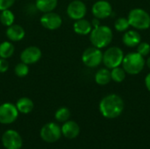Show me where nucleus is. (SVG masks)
I'll return each mask as SVG.
<instances>
[{"label": "nucleus", "instance_id": "nucleus-32", "mask_svg": "<svg viewBox=\"0 0 150 149\" xmlns=\"http://www.w3.org/2000/svg\"><path fill=\"white\" fill-rule=\"evenodd\" d=\"M146 65L148 66V68L150 69V56L148 58V60H147V61H146Z\"/></svg>", "mask_w": 150, "mask_h": 149}, {"label": "nucleus", "instance_id": "nucleus-16", "mask_svg": "<svg viewBox=\"0 0 150 149\" xmlns=\"http://www.w3.org/2000/svg\"><path fill=\"white\" fill-rule=\"evenodd\" d=\"M122 41L124 45L128 47H135L141 43L142 37H141V34L137 31L127 30L125 32L122 37Z\"/></svg>", "mask_w": 150, "mask_h": 149}, {"label": "nucleus", "instance_id": "nucleus-31", "mask_svg": "<svg viewBox=\"0 0 150 149\" xmlns=\"http://www.w3.org/2000/svg\"><path fill=\"white\" fill-rule=\"evenodd\" d=\"M91 25H92V27H93V28H94V27H97V26H98V25H100L99 19H98V18H95L92 20Z\"/></svg>", "mask_w": 150, "mask_h": 149}, {"label": "nucleus", "instance_id": "nucleus-22", "mask_svg": "<svg viewBox=\"0 0 150 149\" xmlns=\"http://www.w3.org/2000/svg\"><path fill=\"white\" fill-rule=\"evenodd\" d=\"M14 21H15V15H14V13L10 9L1 11V13H0V23L3 25L8 27L10 25H13Z\"/></svg>", "mask_w": 150, "mask_h": 149}, {"label": "nucleus", "instance_id": "nucleus-9", "mask_svg": "<svg viewBox=\"0 0 150 149\" xmlns=\"http://www.w3.org/2000/svg\"><path fill=\"white\" fill-rule=\"evenodd\" d=\"M2 144L5 149H20L22 148V138L17 131L7 130L2 135Z\"/></svg>", "mask_w": 150, "mask_h": 149}, {"label": "nucleus", "instance_id": "nucleus-25", "mask_svg": "<svg viewBox=\"0 0 150 149\" xmlns=\"http://www.w3.org/2000/svg\"><path fill=\"white\" fill-rule=\"evenodd\" d=\"M14 73L18 77H20V78L26 76L29 73V65L22 61L18 63L14 68Z\"/></svg>", "mask_w": 150, "mask_h": 149}, {"label": "nucleus", "instance_id": "nucleus-27", "mask_svg": "<svg viewBox=\"0 0 150 149\" xmlns=\"http://www.w3.org/2000/svg\"><path fill=\"white\" fill-rule=\"evenodd\" d=\"M137 53L145 57L150 54V45L148 42H142L137 46Z\"/></svg>", "mask_w": 150, "mask_h": 149}, {"label": "nucleus", "instance_id": "nucleus-13", "mask_svg": "<svg viewBox=\"0 0 150 149\" xmlns=\"http://www.w3.org/2000/svg\"><path fill=\"white\" fill-rule=\"evenodd\" d=\"M42 56L41 50L35 46H30L25 47L20 54V60L22 62L32 65L38 62Z\"/></svg>", "mask_w": 150, "mask_h": 149}, {"label": "nucleus", "instance_id": "nucleus-12", "mask_svg": "<svg viewBox=\"0 0 150 149\" xmlns=\"http://www.w3.org/2000/svg\"><path fill=\"white\" fill-rule=\"evenodd\" d=\"M91 12L95 18L98 19H105L112 14V7L108 1L98 0L93 4Z\"/></svg>", "mask_w": 150, "mask_h": 149}, {"label": "nucleus", "instance_id": "nucleus-28", "mask_svg": "<svg viewBox=\"0 0 150 149\" xmlns=\"http://www.w3.org/2000/svg\"><path fill=\"white\" fill-rule=\"evenodd\" d=\"M15 3V0H0V11L10 9Z\"/></svg>", "mask_w": 150, "mask_h": 149}, {"label": "nucleus", "instance_id": "nucleus-24", "mask_svg": "<svg viewBox=\"0 0 150 149\" xmlns=\"http://www.w3.org/2000/svg\"><path fill=\"white\" fill-rule=\"evenodd\" d=\"M54 118L58 122L64 123L70 118V111L67 107H61L55 112Z\"/></svg>", "mask_w": 150, "mask_h": 149}, {"label": "nucleus", "instance_id": "nucleus-10", "mask_svg": "<svg viewBox=\"0 0 150 149\" xmlns=\"http://www.w3.org/2000/svg\"><path fill=\"white\" fill-rule=\"evenodd\" d=\"M40 22L44 28L50 31H54L62 26V18L58 13L50 11V12L43 13V15L40 17Z\"/></svg>", "mask_w": 150, "mask_h": 149}, {"label": "nucleus", "instance_id": "nucleus-14", "mask_svg": "<svg viewBox=\"0 0 150 149\" xmlns=\"http://www.w3.org/2000/svg\"><path fill=\"white\" fill-rule=\"evenodd\" d=\"M62 129V134L67 139L72 140L76 138L80 133V127L78 124L73 120H68L63 123Z\"/></svg>", "mask_w": 150, "mask_h": 149}, {"label": "nucleus", "instance_id": "nucleus-23", "mask_svg": "<svg viewBox=\"0 0 150 149\" xmlns=\"http://www.w3.org/2000/svg\"><path fill=\"white\" fill-rule=\"evenodd\" d=\"M126 71L120 66L111 69V78L115 83H122L126 78Z\"/></svg>", "mask_w": 150, "mask_h": 149}, {"label": "nucleus", "instance_id": "nucleus-15", "mask_svg": "<svg viewBox=\"0 0 150 149\" xmlns=\"http://www.w3.org/2000/svg\"><path fill=\"white\" fill-rule=\"evenodd\" d=\"M5 34L10 41L17 42V41H20L21 40L25 38V29L21 25L13 24L7 27Z\"/></svg>", "mask_w": 150, "mask_h": 149}, {"label": "nucleus", "instance_id": "nucleus-20", "mask_svg": "<svg viewBox=\"0 0 150 149\" xmlns=\"http://www.w3.org/2000/svg\"><path fill=\"white\" fill-rule=\"evenodd\" d=\"M111 70L107 68L98 69L95 74V82L97 84L105 86L111 82Z\"/></svg>", "mask_w": 150, "mask_h": 149}, {"label": "nucleus", "instance_id": "nucleus-8", "mask_svg": "<svg viewBox=\"0 0 150 149\" xmlns=\"http://www.w3.org/2000/svg\"><path fill=\"white\" fill-rule=\"evenodd\" d=\"M18 116V111L15 105L11 103H4L0 105V124H11L16 121Z\"/></svg>", "mask_w": 150, "mask_h": 149}, {"label": "nucleus", "instance_id": "nucleus-26", "mask_svg": "<svg viewBox=\"0 0 150 149\" xmlns=\"http://www.w3.org/2000/svg\"><path fill=\"white\" fill-rule=\"evenodd\" d=\"M130 25L127 18H119L114 23V28L118 32H126L129 29Z\"/></svg>", "mask_w": 150, "mask_h": 149}, {"label": "nucleus", "instance_id": "nucleus-21", "mask_svg": "<svg viewBox=\"0 0 150 149\" xmlns=\"http://www.w3.org/2000/svg\"><path fill=\"white\" fill-rule=\"evenodd\" d=\"M15 51V47L11 41H3L0 43V57L4 59L11 58Z\"/></svg>", "mask_w": 150, "mask_h": 149}, {"label": "nucleus", "instance_id": "nucleus-5", "mask_svg": "<svg viewBox=\"0 0 150 149\" xmlns=\"http://www.w3.org/2000/svg\"><path fill=\"white\" fill-rule=\"evenodd\" d=\"M123 50L119 47H111L103 53V64L105 68L112 69L120 67L122 64L124 59Z\"/></svg>", "mask_w": 150, "mask_h": 149}, {"label": "nucleus", "instance_id": "nucleus-11", "mask_svg": "<svg viewBox=\"0 0 150 149\" xmlns=\"http://www.w3.org/2000/svg\"><path fill=\"white\" fill-rule=\"evenodd\" d=\"M67 15L73 20L83 18L87 13L86 4L81 0H74L70 2L67 7Z\"/></svg>", "mask_w": 150, "mask_h": 149}, {"label": "nucleus", "instance_id": "nucleus-6", "mask_svg": "<svg viewBox=\"0 0 150 149\" xmlns=\"http://www.w3.org/2000/svg\"><path fill=\"white\" fill-rule=\"evenodd\" d=\"M103 61V53L100 48L91 47L86 48L82 54V61L88 68H97Z\"/></svg>", "mask_w": 150, "mask_h": 149}, {"label": "nucleus", "instance_id": "nucleus-17", "mask_svg": "<svg viewBox=\"0 0 150 149\" xmlns=\"http://www.w3.org/2000/svg\"><path fill=\"white\" fill-rule=\"evenodd\" d=\"M92 25L91 23L84 18H81L78 20H76L73 25L74 32L79 35H88L91 33L92 30Z\"/></svg>", "mask_w": 150, "mask_h": 149}, {"label": "nucleus", "instance_id": "nucleus-30", "mask_svg": "<svg viewBox=\"0 0 150 149\" xmlns=\"http://www.w3.org/2000/svg\"><path fill=\"white\" fill-rule=\"evenodd\" d=\"M145 85H146V88L148 89V90L150 92V73H149L146 77H145Z\"/></svg>", "mask_w": 150, "mask_h": 149}, {"label": "nucleus", "instance_id": "nucleus-2", "mask_svg": "<svg viewBox=\"0 0 150 149\" xmlns=\"http://www.w3.org/2000/svg\"><path fill=\"white\" fill-rule=\"evenodd\" d=\"M113 38L112 29L107 25H98L92 28L90 33V40L93 47L98 48H105L108 47Z\"/></svg>", "mask_w": 150, "mask_h": 149}, {"label": "nucleus", "instance_id": "nucleus-4", "mask_svg": "<svg viewBox=\"0 0 150 149\" xmlns=\"http://www.w3.org/2000/svg\"><path fill=\"white\" fill-rule=\"evenodd\" d=\"M130 26L137 30H147L150 27V15L142 8L132 9L127 16Z\"/></svg>", "mask_w": 150, "mask_h": 149}, {"label": "nucleus", "instance_id": "nucleus-29", "mask_svg": "<svg viewBox=\"0 0 150 149\" xmlns=\"http://www.w3.org/2000/svg\"><path fill=\"white\" fill-rule=\"evenodd\" d=\"M9 69V62L7 59L0 57V73H5Z\"/></svg>", "mask_w": 150, "mask_h": 149}, {"label": "nucleus", "instance_id": "nucleus-19", "mask_svg": "<svg viewBox=\"0 0 150 149\" xmlns=\"http://www.w3.org/2000/svg\"><path fill=\"white\" fill-rule=\"evenodd\" d=\"M58 4V0H35L36 9L42 12L47 13L53 11Z\"/></svg>", "mask_w": 150, "mask_h": 149}, {"label": "nucleus", "instance_id": "nucleus-18", "mask_svg": "<svg viewBox=\"0 0 150 149\" xmlns=\"http://www.w3.org/2000/svg\"><path fill=\"white\" fill-rule=\"evenodd\" d=\"M15 105H16L18 112H20L22 114L30 113L33 110V107H34L33 100L29 97H20L19 99H18Z\"/></svg>", "mask_w": 150, "mask_h": 149}, {"label": "nucleus", "instance_id": "nucleus-1", "mask_svg": "<svg viewBox=\"0 0 150 149\" xmlns=\"http://www.w3.org/2000/svg\"><path fill=\"white\" fill-rule=\"evenodd\" d=\"M124 101L117 94H109L104 97L99 103L100 113L106 119H116L124 111Z\"/></svg>", "mask_w": 150, "mask_h": 149}, {"label": "nucleus", "instance_id": "nucleus-3", "mask_svg": "<svg viewBox=\"0 0 150 149\" xmlns=\"http://www.w3.org/2000/svg\"><path fill=\"white\" fill-rule=\"evenodd\" d=\"M146 65V61L143 56L137 52H132L124 56L122 61V68L128 75H138L140 74Z\"/></svg>", "mask_w": 150, "mask_h": 149}, {"label": "nucleus", "instance_id": "nucleus-7", "mask_svg": "<svg viewBox=\"0 0 150 149\" xmlns=\"http://www.w3.org/2000/svg\"><path fill=\"white\" fill-rule=\"evenodd\" d=\"M40 135L44 141L47 143H54L60 140L62 136V129L54 122L47 123L40 129Z\"/></svg>", "mask_w": 150, "mask_h": 149}]
</instances>
